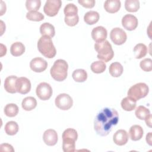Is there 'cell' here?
<instances>
[{
	"mask_svg": "<svg viewBox=\"0 0 152 152\" xmlns=\"http://www.w3.org/2000/svg\"><path fill=\"white\" fill-rule=\"evenodd\" d=\"M119 121V114L113 108L105 107L96 115L94 121V129L96 133L102 137L107 135L112 128Z\"/></svg>",
	"mask_w": 152,
	"mask_h": 152,
	"instance_id": "1",
	"label": "cell"
},
{
	"mask_svg": "<svg viewBox=\"0 0 152 152\" xmlns=\"http://www.w3.org/2000/svg\"><path fill=\"white\" fill-rule=\"evenodd\" d=\"M37 49L45 57L48 58H53L56 53V50L51 37L48 36H42L37 42Z\"/></svg>",
	"mask_w": 152,
	"mask_h": 152,
	"instance_id": "2",
	"label": "cell"
},
{
	"mask_svg": "<svg viewBox=\"0 0 152 152\" xmlns=\"http://www.w3.org/2000/svg\"><path fill=\"white\" fill-rule=\"evenodd\" d=\"M68 68V65L65 60L61 59H57L55 61L53 66L50 68V73L55 80L62 81L67 77Z\"/></svg>",
	"mask_w": 152,
	"mask_h": 152,
	"instance_id": "3",
	"label": "cell"
},
{
	"mask_svg": "<svg viewBox=\"0 0 152 152\" xmlns=\"http://www.w3.org/2000/svg\"><path fill=\"white\" fill-rule=\"evenodd\" d=\"M62 150L64 152H73L75 150V141L78 134L75 129L68 128L62 133Z\"/></svg>",
	"mask_w": 152,
	"mask_h": 152,
	"instance_id": "4",
	"label": "cell"
},
{
	"mask_svg": "<svg viewBox=\"0 0 152 152\" xmlns=\"http://www.w3.org/2000/svg\"><path fill=\"white\" fill-rule=\"evenodd\" d=\"M94 49L97 52V58L104 62H107L110 61L114 56L112 46L107 40L96 43L94 44Z\"/></svg>",
	"mask_w": 152,
	"mask_h": 152,
	"instance_id": "5",
	"label": "cell"
},
{
	"mask_svg": "<svg viewBox=\"0 0 152 152\" xmlns=\"http://www.w3.org/2000/svg\"><path fill=\"white\" fill-rule=\"evenodd\" d=\"M64 12L65 14L64 21L68 26H75L79 21V17L78 15V8L72 4H68L64 8Z\"/></svg>",
	"mask_w": 152,
	"mask_h": 152,
	"instance_id": "6",
	"label": "cell"
},
{
	"mask_svg": "<svg viewBox=\"0 0 152 152\" xmlns=\"http://www.w3.org/2000/svg\"><path fill=\"white\" fill-rule=\"evenodd\" d=\"M149 91L148 86L144 83H138L131 86L128 91V97L137 101L147 96Z\"/></svg>",
	"mask_w": 152,
	"mask_h": 152,
	"instance_id": "7",
	"label": "cell"
},
{
	"mask_svg": "<svg viewBox=\"0 0 152 152\" xmlns=\"http://www.w3.org/2000/svg\"><path fill=\"white\" fill-rule=\"evenodd\" d=\"M55 103L56 107L59 109L66 110L72 107L73 104V100L69 94L61 93L56 96Z\"/></svg>",
	"mask_w": 152,
	"mask_h": 152,
	"instance_id": "8",
	"label": "cell"
},
{
	"mask_svg": "<svg viewBox=\"0 0 152 152\" xmlns=\"http://www.w3.org/2000/svg\"><path fill=\"white\" fill-rule=\"evenodd\" d=\"M36 93L37 96L42 100H49L52 95V88L50 85L47 83H40L36 87Z\"/></svg>",
	"mask_w": 152,
	"mask_h": 152,
	"instance_id": "9",
	"label": "cell"
},
{
	"mask_svg": "<svg viewBox=\"0 0 152 152\" xmlns=\"http://www.w3.org/2000/svg\"><path fill=\"white\" fill-rule=\"evenodd\" d=\"M61 5V0H48L44 5L43 11L47 15L54 17L58 13Z\"/></svg>",
	"mask_w": 152,
	"mask_h": 152,
	"instance_id": "10",
	"label": "cell"
},
{
	"mask_svg": "<svg viewBox=\"0 0 152 152\" xmlns=\"http://www.w3.org/2000/svg\"><path fill=\"white\" fill-rule=\"evenodd\" d=\"M110 37L115 45H121L126 42L127 36L124 30L119 27H115L111 30Z\"/></svg>",
	"mask_w": 152,
	"mask_h": 152,
	"instance_id": "11",
	"label": "cell"
},
{
	"mask_svg": "<svg viewBox=\"0 0 152 152\" xmlns=\"http://www.w3.org/2000/svg\"><path fill=\"white\" fill-rule=\"evenodd\" d=\"M16 90L17 92L22 94L28 93L31 90V83L30 80L24 77L18 78L16 81Z\"/></svg>",
	"mask_w": 152,
	"mask_h": 152,
	"instance_id": "12",
	"label": "cell"
},
{
	"mask_svg": "<svg viewBox=\"0 0 152 152\" xmlns=\"http://www.w3.org/2000/svg\"><path fill=\"white\" fill-rule=\"evenodd\" d=\"M138 19L132 14H126L122 19V25L127 30L132 31L138 26Z\"/></svg>",
	"mask_w": 152,
	"mask_h": 152,
	"instance_id": "13",
	"label": "cell"
},
{
	"mask_svg": "<svg viewBox=\"0 0 152 152\" xmlns=\"http://www.w3.org/2000/svg\"><path fill=\"white\" fill-rule=\"evenodd\" d=\"M48 66L46 61L42 58L37 57L33 58L30 62V67L35 72H42L44 71Z\"/></svg>",
	"mask_w": 152,
	"mask_h": 152,
	"instance_id": "14",
	"label": "cell"
},
{
	"mask_svg": "<svg viewBox=\"0 0 152 152\" xmlns=\"http://www.w3.org/2000/svg\"><path fill=\"white\" fill-rule=\"evenodd\" d=\"M107 30L103 26H97L92 30L91 37L96 43L104 41L107 38Z\"/></svg>",
	"mask_w": 152,
	"mask_h": 152,
	"instance_id": "15",
	"label": "cell"
},
{
	"mask_svg": "<svg viewBox=\"0 0 152 152\" xmlns=\"http://www.w3.org/2000/svg\"><path fill=\"white\" fill-rule=\"evenodd\" d=\"M43 140L46 145L49 146L55 145L58 140L57 132L52 129H47L43 133Z\"/></svg>",
	"mask_w": 152,
	"mask_h": 152,
	"instance_id": "16",
	"label": "cell"
},
{
	"mask_svg": "<svg viewBox=\"0 0 152 152\" xmlns=\"http://www.w3.org/2000/svg\"><path fill=\"white\" fill-rule=\"evenodd\" d=\"M129 136L126 131L124 129L118 130L113 136V142L118 145H124L128 141Z\"/></svg>",
	"mask_w": 152,
	"mask_h": 152,
	"instance_id": "17",
	"label": "cell"
},
{
	"mask_svg": "<svg viewBox=\"0 0 152 152\" xmlns=\"http://www.w3.org/2000/svg\"><path fill=\"white\" fill-rule=\"evenodd\" d=\"M17 77L15 75H10L7 77L4 81V88L5 90L10 93H15L16 90V81Z\"/></svg>",
	"mask_w": 152,
	"mask_h": 152,
	"instance_id": "18",
	"label": "cell"
},
{
	"mask_svg": "<svg viewBox=\"0 0 152 152\" xmlns=\"http://www.w3.org/2000/svg\"><path fill=\"white\" fill-rule=\"evenodd\" d=\"M121 6L119 0H107L104 3V10L109 13H115L118 12Z\"/></svg>",
	"mask_w": 152,
	"mask_h": 152,
	"instance_id": "19",
	"label": "cell"
},
{
	"mask_svg": "<svg viewBox=\"0 0 152 152\" xmlns=\"http://www.w3.org/2000/svg\"><path fill=\"white\" fill-rule=\"evenodd\" d=\"M129 133L130 138L132 141H138L142 137L144 131L140 125H134L130 128Z\"/></svg>",
	"mask_w": 152,
	"mask_h": 152,
	"instance_id": "20",
	"label": "cell"
},
{
	"mask_svg": "<svg viewBox=\"0 0 152 152\" xmlns=\"http://www.w3.org/2000/svg\"><path fill=\"white\" fill-rule=\"evenodd\" d=\"M40 33L42 36L53 37L55 34V27L49 23H44L40 27Z\"/></svg>",
	"mask_w": 152,
	"mask_h": 152,
	"instance_id": "21",
	"label": "cell"
},
{
	"mask_svg": "<svg viewBox=\"0 0 152 152\" xmlns=\"http://www.w3.org/2000/svg\"><path fill=\"white\" fill-rule=\"evenodd\" d=\"M99 17L100 15L97 12L89 11L85 14L84 16V21L88 25H93L99 21Z\"/></svg>",
	"mask_w": 152,
	"mask_h": 152,
	"instance_id": "22",
	"label": "cell"
},
{
	"mask_svg": "<svg viewBox=\"0 0 152 152\" xmlns=\"http://www.w3.org/2000/svg\"><path fill=\"white\" fill-rule=\"evenodd\" d=\"M21 106L24 110L26 111H30L36 107L37 101L33 97H27L23 100Z\"/></svg>",
	"mask_w": 152,
	"mask_h": 152,
	"instance_id": "23",
	"label": "cell"
},
{
	"mask_svg": "<svg viewBox=\"0 0 152 152\" xmlns=\"http://www.w3.org/2000/svg\"><path fill=\"white\" fill-rule=\"evenodd\" d=\"M109 71L112 77H119L122 74L124 68L122 65L119 62H115L110 64L109 68Z\"/></svg>",
	"mask_w": 152,
	"mask_h": 152,
	"instance_id": "24",
	"label": "cell"
},
{
	"mask_svg": "<svg viewBox=\"0 0 152 152\" xmlns=\"http://www.w3.org/2000/svg\"><path fill=\"white\" fill-rule=\"evenodd\" d=\"M25 52L24 45L19 42L12 43L10 48V52L12 55L14 56H19L24 53Z\"/></svg>",
	"mask_w": 152,
	"mask_h": 152,
	"instance_id": "25",
	"label": "cell"
},
{
	"mask_svg": "<svg viewBox=\"0 0 152 152\" xmlns=\"http://www.w3.org/2000/svg\"><path fill=\"white\" fill-rule=\"evenodd\" d=\"M136 100L127 96L122 100L121 104L124 110L132 111L135 109L136 107Z\"/></svg>",
	"mask_w": 152,
	"mask_h": 152,
	"instance_id": "26",
	"label": "cell"
},
{
	"mask_svg": "<svg viewBox=\"0 0 152 152\" xmlns=\"http://www.w3.org/2000/svg\"><path fill=\"white\" fill-rule=\"evenodd\" d=\"M147 47L143 43H138L134 48V53L136 59H141L147 53Z\"/></svg>",
	"mask_w": 152,
	"mask_h": 152,
	"instance_id": "27",
	"label": "cell"
},
{
	"mask_svg": "<svg viewBox=\"0 0 152 152\" xmlns=\"http://www.w3.org/2000/svg\"><path fill=\"white\" fill-rule=\"evenodd\" d=\"M72 77L76 82L83 83L87 80V73L83 69H77L73 72Z\"/></svg>",
	"mask_w": 152,
	"mask_h": 152,
	"instance_id": "28",
	"label": "cell"
},
{
	"mask_svg": "<svg viewBox=\"0 0 152 152\" xmlns=\"http://www.w3.org/2000/svg\"><path fill=\"white\" fill-rule=\"evenodd\" d=\"M135 114L136 117L140 120H145L151 115L150 110L144 106H138L135 109Z\"/></svg>",
	"mask_w": 152,
	"mask_h": 152,
	"instance_id": "29",
	"label": "cell"
},
{
	"mask_svg": "<svg viewBox=\"0 0 152 152\" xmlns=\"http://www.w3.org/2000/svg\"><path fill=\"white\" fill-rule=\"evenodd\" d=\"M19 127L15 121H9L5 125V131L9 135H14L18 131Z\"/></svg>",
	"mask_w": 152,
	"mask_h": 152,
	"instance_id": "30",
	"label": "cell"
},
{
	"mask_svg": "<svg viewBox=\"0 0 152 152\" xmlns=\"http://www.w3.org/2000/svg\"><path fill=\"white\" fill-rule=\"evenodd\" d=\"M4 113L8 117H14L18 113V107L14 103L7 104L4 107Z\"/></svg>",
	"mask_w": 152,
	"mask_h": 152,
	"instance_id": "31",
	"label": "cell"
},
{
	"mask_svg": "<svg viewBox=\"0 0 152 152\" xmlns=\"http://www.w3.org/2000/svg\"><path fill=\"white\" fill-rule=\"evenodd\" d=\"M125 8L128 12H137L140 8V2L138 0H126Z\"/></svg>",
	"mask_w": 152,
	"mask_h": 152,
	"instance_id": "32",
	"label": "cell"
},
{
	"mask_svg": "<svg viewBox=\"0 0 152 152\" xmlns=\"http://www.w3.org/2000/svg\"><path fill=\"white\" fill-rule=\"evenodd\" d=\"M90 68L94 73L100 74L103 72L105 71L106 68V65L102 61H97L93 62L91 64Z\"/></svg>",
	"mask_w": 152,
	"mask_h": 152,
	"instance_id": "33",
	"label": "cell"
},
{
	"mask_svg": "<svg viewBox=\"0 0 152 152\" xmlns=\"http://www.w3.org/2000/svg\"><path fill=\"white\" fill-rule=\"evenodd\" d=\"M44 15L41 12L37 11H28L26 14V18L30 21H40L44 19Z\"/></svg>",
	"mask_w": 152,
	"mask_h": 152,
	"instance_id": "34",
	"label": "cell"
},
{
	"mask_svg": "<svg viewBox=\"0 0 152 152\" xmlns=\"http://www.w3.org/2000/svg\"><path fill=\"white\" fill-rule=\"evenodd\" d=\"M41 5L40 0H27L26 2V7L29 11L38 10Z\"/></svg>",
	"mask_w": 152,
	"mask_h": 152,
	"instance_id": "35",
	"label": "cell"
},
{
	"mask_svg": "<svg viewBox=\"0 0 152 152\" xmlns=\"http://www.w3.org/2000/svg\"><path fill=\"white\" fill-rule=\"evenodd\" d=\"M140 68L145 72H150L152 70V60L150 58H145L141 61L140 64Z\"/></svg>",
	"mask_w": 152,
	"mask_h": 152,
	"instance_id": "36",
	"label": "cell"
},
{
	"mask_svg": "<svg viewBox=\"0 0 152 152\" xmlns=\"http://www.w3.org/2000/svg\"><path fill=\"white\" fill-rule=\"evenodd\" d=\"M78 2L86 8H91L95 5L94 0H78Z\"/></svg>",
	"mask_w": 152,
	"mask_h": 152,
	"instance_id": "37",
	"label": "cell"
},
{
	"mask_svg": "<svg viewBox=\"0 0 152 152\" xmlns=\"http://www.w3.org/2000/svg\"><path fill=\"white\" fill-rule=\"evenodd\" d=\"M0 149L1 151H14V149L13 148L12 146L7 143L1 144Z\"/></svg>",
	"mask_w": 152,
	"mask_h": 152,
	"instance_id": "38",
	"label": "cell"
},
{
	"mask_svg": "<svg viewBox=\"0 0 152 152\" xmlns=\"http://www.w3.org/2000/svg\"><path fill=\"white\" fill-rule=\"evenodd\" d=\"M146 141L150 145H151V132H148V134H147Z\"/></svg>",
	"mask_w": 152,
	"mask_h": 152,
	"instance_id": "39",
	"label": "cell"
},
{
	"mask_svg": "<svg viewBox=\"0 0 152 152\" xmlns=\"http://www.w3.org/2000/svg\"><path fill=\"white\" fill-rule=\"evenodd\" d=\"M145 123L147 124V126H148L149 127H151V115H150L147 118H146L145 119Z\"/></svg>",
	"mask_w": 152,
	"mask_h": 152,
	"instance_id": "40",
	"label": "cell"
}]
</instances>
